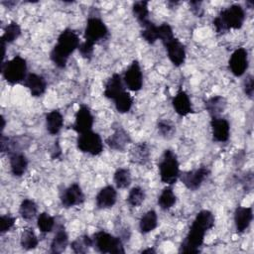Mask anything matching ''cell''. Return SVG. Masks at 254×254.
<instances>
[{
	"mask_svg": "<svg viewBox=\"0 0 254 254\" xmlns=\"http://www.w3.org/2000/svg\"><path fill=\"white\" fill-rule=\"evenodd\" d=\"M125 90V87L122 82V78L120 74L114 73L111 77H109L105 83L104 88V96L106 98L114 100L116 97H118L121 93H123Z\"/></svg>",
	"mask_w": 254,
	"mask_h": 254,
	"instance_id": "44dd1931",
	"label": "cell"
},
{
	"mask_svg": "<svg viewBox=\"0 0 254 254\" xmlns=\"http://www.w3.org/2000/svg\"><path fill=\"white\" fill-rule=\"evenodd\" d=\"M16 218L14 216H11L9 214L2 215L0 217V233L3 234L7 231H9L15 224Z\"/></svg>",
	"mask_w": 254,
	"mask_h": 254,
	"instance_id": "60d3db41",
	"label": "cell"
},
{
	"mask_svg": "<svg viewBox=\"0 0 254 254\" xmlns=\"http://www.w3.org/2000/svg\"><path fill=\"white\" fill-rule=\"evenodd\" d=\"M37 222L40 231L43 233L51 232L55 226V218L47 212L40 213Z\"/></svg>",
	"mask_w": 254,
	"mask_h": 254,
	"instance_id": "74e56055",
	"label": "cell"
},
{
	"mask_svg": "<svg viewBox=\"0 0 254 254\" xmlns=\"http://www.w3.org/2000/svg\"><path fill=\"white\" fill-rule=\"evenodd\" d=\"M226 105V99L220 95H215L204 102L205 109L211 117H219V114L225 110Z\"/></svg>",
	"mask_w": 254,
	"mask_h": 254,
	"instance_id": "484cf974",
	"label": "cell"
},
{
	"mask_svg": "<svg viewBox=\"0 0 254 254\" xmlns=\"http://www.w3.org/2000/svg\"><path fill=\"white\" fill-rule=\"evenodd\" d=\"M173 107L177 114L180 116H187L188 114L192 112V106L190 99L186 91L183 89H180L178 93L175 95V97L172 100Z\"/></svg>",
	"mask_w": 254,
	"mask_h": 254,
	"instance_id": "d6986e66",
	"label": "cell"
},
{
	"mask_svg": "<svg viewBox=\"0 0 254 254\" xmlns=\"http://www.w3.org/2000/svg\"><path fill=\"white\" fill-rule=\"evenodd\" d=\"M176 200H177V197H176L172 188L167 187L162 190V192L158 198V204L160 205V207L162 209L168 210L176 203Z\"/></svg>",
	"mask_w": 254,
	"mask_h": 254,
	"instance_id": "f546056e",
	"label": "cell"
},
{
	"mask_svg": "<svg viewBox=\"0 0 254 254\" xmlns=\"http://www.w3.org/2000/svg\"><path fill=\"white\" fill-rule=\"evenodd\" d=\"M229 69L235 76H241L248 68V53L244 48L236 49L229 59Z\"/></svg>",
	"mask_w": 254,
	"mask_h": 254,
	"instance_id": "8fae6325",
	"label": "cell"
},
{
	"mask_svg": "<svg viewBox=\"0 0 254 254\" xmlns=\"http://www.w3.org/2000/svg\"><path fill=\"white\" fill-rule=\"evenodd\" d=\"M213 226H214V216L212 212L206 209L200 210L196 214L185 240L182 242L180 252H184V253L200 252V247L203 243L204 235L206 231L211 229Z\"/></svg>",
	"mask_w": 254,
	"mask_h": 254,
	"instance_id": "6da1fadb",
	"label": "cell"
},
{
	"mask_svg": "<svg viewBox=\"0 0 254 254\" xmlns=\"http://www.w3.org/2000/svg\"><path fill=\"white\" fill-rule=\"evenodd\" d=\"M1 72L4 79L10 84H16L27 76L26 60L20 56H15L12 60L3 62L1 64Z\"/></svg>",
	"mask_w": 254,
	"mask_h": 254,
	"instance_id": "5b68a950",
	"label": "cell"
},
{
	"mask_svg": "<svg viewBox=\"0 0 254 254\" xmlns=\"http://www.w3.org/2000/svg\"><path fill=\"white\" fill-rule=\"evenodd\" d=\"M158 224V216L155 210H149L144 213L139 221V229L143 234L153 231Z\"/></svg>",
	"mask_w": 254,
	"mask_h": 254,
	"instance_id": "4316f807",
	"label": "cell"
},
{
	"mask_svg": "<svg viewBox=\"0 0 254 254\" xmlns=\"http://www.w3.org/2000/svg\"><path fill=\"white\" fill-rule=\"evenodd\" d=\"M91 246H93V240L88 235H81L70 244L72 251L77 254L86 253Z\"/></svg>",
	"mask_w": 254,
	"mask_h": 254,
	"instance_id": "1f68e13d",
	"label": "cell"
},
{
	"mask_svg": "<svg viewBox=\"0 0 254 254\" xmlns=\"http://www.w3.org/2000/svg\"><path fill=\"white\" fill-rule=\"evenodd\" d=\"M158 35H159V40L164 44L172 40L174 37L173 29L168 23H163L162 25L158 26Z\"/></svg>",
	"mask_w": 254,
	"mask_h": 254,
	"instance_id": "f35d334b",
	"label": "cell"
},
{
	"mask_svg": "<svg viewBox=\"0 0 254 254\" xmlns=\"http://www.w3.org/2000/svg\"><path fill=\"white\" fill-rule=\"evenodd\" d=\"M10 159V168L13 176L15 177H21L24 175V173L27 170L28 167V161L26 156L23 153L15 152L9 155Z\"/></svg>",
	"mask_w": 254,
	"mask_h": 254,
	"instance_id": "603a6c76",
	"label": "cell"
},
{
	"mask_svg": "<svg viewBox=\"0 0 254 254\" xmlns=\"http://www.w3.org/2000/svg\"><path fill=\"white\" fill-rule=\"evenodd\" d=\"M245 20L244 9L238 5L233 4L228 8L222 10L213 20V26L217 33H224L230 29H240Z\"/></svg>",
	"mask_w": 254,
	"mask_h": 254,
	"instance_id": "277c9868",
	"label": "cell"
},
{
	"mask_svg": "<svg viewBox=\"0 0 254 254\" xmlns=\"http://www.w3.org/2000/svg\"><path fill=\"white\" fill-rule=\"evenodd\" d=\"M1 121H2V125H1V131H3V129H4V127H5V119H4V117H3V116L1 117Z\"/></svg>",
	"mask_w": 254,
	"mask_h": 254,
	"instance_id": "f6af8a7d",
	"label": "cell"
},
{
	"mask_svg": "<svg viewBox=\"0 0 254 254\" xmlns=\"http://www.w3.org/2000/svg\"><path fill=\"white\" fill-rule=\"evenodd\" d=\"M253 218L251 207L237 206L234 212V222L238 233H243L250 225Z\"/></svg>",
	"mask_w": 254,
	"mask_h": 254,
	"instance_id": "ac0fdd59",
	"label": "cell"
},
{
	"mask_svg": "<svg viewBox=\"0 0 254 254\" xmlns=\"http://www.w3.org/2000/svg\"><path fill=\"white\" fill-rule=\"evenodd\" d=\"M132 12L141 27H143L145 24H147L149 22V19H148L149 10H148V2L147 1L135 2L132 7Z\"/></svg>",
	"mask_w": 254,
	"mask_h": 254,
	"instance_id": "83f0119b",
	"label": "cell"
},
{
	"mask_svg": "<svg viewBox=\"0 0 254 254\" xmlns=\"http://www.w3.org/2000/svg\"><path fill=\"white\" fill-rule=\"evenodd\" d=\"M210 126L214 141L226 142L229 139L230 126L226 119L221 117H211Z\"/></svg>",
	"mask_w": 254,
	"mask_h": 254,
	"instance_id": "9a60e30c",
	"label": "cell"
},
{
	"mask_svg": "<svg viewBox=\"0 0 254 254\" xmlns=\"http://www.w3.org/2000/svg\"><path fill=\"white\" fill-rule=\"evenodd\" d=\"M168 58L172 62V64L176 66H180L185 63L186 60V50L184 45L177 39L173 38L166 44H164Z\"/></svg>",
	"mask_w": 254,
	"mask_h": 254,
	"instance_id": "5bb4252c",
	"label": "cell"
},
{
	"mask_svg": "<svg viewBox=\"0 0 254 254\" xmlns=\"http://www.w3.org/2000/svg\"><path fill=\"white\" fill-rule=\"evenodd\" d=\"M142 253H155V250H153V249L149 248V249H145V250H143V251H142Z\"/></svg>",
	"mask_w": 254,
	"mask_h": 254,
	"instance_id": "ee69618b",
	"label": "cell"
},
{
	"mask_svg": "<svg viewBox=\"0 0 254 254\" xmlns=\"http://www.w3.org/2000/svg\"><path fill=\"white\" fill-rule=\"evenodd\" d=\"M123 80L132 91H139L143 85V73L138 61H133L124 73Z\"/></svg>",
	"mask_w": 254,
	"mask_h": 254,
	"instance_id": "7c38bea8",
	"label": "cell"
},
{
	"mask_svg": "<svg viewBox=\"0 0 254 254\" xmlns=\"http://www.w3.org/2000/svg\"><path fill=\"white\" fill-rule=\"evenodd\" d=\"M93 116L90 109L85 104H81L75 114V119L71 125V129L78 134L91 131L93 126Z\"/></svg>",
	"mask_w": 254,
	"mask_h": 254,
	"instance_id": "30bf717a",
	"label": "cell"
},
{
	"mask_svg": "<svg viewBox=\"0 0 254 254\" xmlns=\"http://www.w3.org/2000/svg\"><path fill=\"white\" fill-rule=\"evenodd\" d=\"M19 212L25 220H30L36 216L38 212V206L34 200L25 198L20 204Z\"/></svg>",
	"mask_w": 254,
	"mask_h": 254,
	"instance_id": "4dcf8cb0",
	"label": "cell"
},
{
	"mask_svg": "<svg viewBox=\"0 0 254 254\" xmlns=\"http://www.w3.org/2000/svg\"><path fill=\"white\" fill-rule=\"evenodd\" d=\"M92 240L93 246L100 253H125L121 239L103 230L94 233Z\"/></svg>",
	"mask_w": 254,
	"mask_h": 254,
	"instance_id": "52a82bcc",
	"label": "cell"
},
{
	"mask_svg": "<svg viewBox=\"0 0 254 254\" xmlns=\"http://www.w3.org/2000/svg\"><path fill=\"white\" fill-rule=\"evenodd\" d=\"M23 84L30 90L33 96H41L45 93L47 88L46 79L42 75L34 72L27 74Z\"/></svg>",
	"mask_w": 254,
	"mask_h": 254,
	"instance_id": "e0dca14e",
	"label": "cell"
},
{
	"mask_svg": "<svg viewBox=\"0 0 254 254\" xmlns=\"http://www.w3.org/2000/svg\"><path fill=\"white\" fill-rule=\"evenodd\" d=\"M77 149L91 156H97L103 151V143L100 135L93 131L84 132L78 135L76 140Z\"/></svg>",
	"mask_w": 254,
	"mask_h": 254,
	"instance_id": "ba28073f",
	"label": "cell"
},
{
	"mask_svg": "<svg viewBox=\"0 0 254 254\" xmlns=\"http://www.w3.org/2000/svg\"><path fill=\"white\" fill-rule=\"evenodd\" d=\"M79 47L77 34L69 28L64 29L58 37V42L51 51L50 59L56 66L64 68L66 65L69 56Z\"/></svg>",
	"mask_w": 254,
	"mask_h": 254,
	"instance_id": "7a4b0ae2",
	"label": "cell"
},
{
	"mask_svg": "<svg viewBox=\"0 0 254 254\" xmlns=\"http://www.w3.org/2000/svg\"><path fill=\"white\" fill-rule=\"evenodd\" d=\"M68 244V236L64 230V227L61 225L51 243V252L54 254L63 253Z\"/></svg>",
	"mask_w": 254,
	"mask_h": 254,
	"instance_id": "cb8c5ba5",
	"label": "cell"
},
{
	"mask_svg": "<svg viewBox=\"0 0 254 254\" xmlns=\"http://www.w3.org/2000/svg\"><path fill=\"white\" fill-rule=\"evenodd\" d=\"M209 176V170L205 166H201L197 169L184 172L180 174V180L190 190H197L203 183V181Z\"/></svg>",
	"mask_w": 254,
	"mask_h": 254,
	"instance_id": "9c48e42d",
	"label": "cell"
},
{
	"mask_svg": "<svg viewBox=\"0 0 254 254\" xmlns=\"http://www.w3.org/2000/svg\"><path fill=\"white\" fill-rule=\"evenodd\" d=\"M143 30L141 31V37L149 44H154L157 40H159L158 35V26H156L154 23L149 21L147 24H145L143 27Z\"/></svg>",
	"mask_w": 254,
	"mask_h": 254,
	"instance_id": "d590c367",
	"label": "cell"
},
{
	"mask_svg": "<svg viewBox=\"0 0 254 254\" xmlns=\"http://www.w3.org/2000/svg\"><path fill=\"white\" fill-rule=\"evenodd\" d=\"M20 243L23 249L32 250L38 246L39 239L32 228H26L21 234Z\"/></svg>",
	"mask_w": 254,
	"mask_h": 254,
	"instance_id": "f1b7e54d",
	"label": "cell"
},
{
	"mask_svg": "<svg viewBox=\"0 0 254 254\" xmlns=\"http://www.w3.org/2000/svg\"><path fill=\"white\" fill-rule=\"evenodd\" d=\"M105 142L111 149L122 152L126 149V146L131 142V138L129 134L121 126H118L117 128H115L113 134L110 135L105 140Z\"/></svg>",
	"mask_w": 254,
	"mask_h": 254,
	"instance_id": "2e32d148",
	"label": "cell"
},
{
	"mask_svg": "<svg viewBox=\"0 0 254 254\" xmlns=\"http://www.w3.org/2000/svg\"><path fill=\"white\" fill-rule=\"evenodd\" d=\"M117 199V191L112 186H106L99 190L95 197L96 205L98 208H110Z\"/></svg>",
	"mask_w": 254,
	"mask_h": 254,
	"instance_id": "ffe728a7",
	"label": "cell"
},
{
	"mask_svg": "<svg viewBox=\"0 0 254 254\" xmlns=\"http://www.w3.org/2000/svg\"><path fill=\"white\" fill-rule=\"evenodd\" d=\"M159 171L161 181L167 185H174L179 176L180 168L177 155L172 150H165L163 157L159 163Z\"/></svg>",
	"mask_w": 254,
	"mask_h": 254,
	"instance_id": "8992f818",
	"label": "cell"
},
{
	"mask_svg": "<svg viewBox=\"0 0 254 254\" xmlns=\"http://www.w3.org/2000/svg\"><path fill=\"white\" fill-rule=\"evenodd\" d=\"M114 104H115L116 110L119 113H126L130 111L133 104V99L129 94V92L124 91L114 99Z\"/></svg>",
	"mask_w": 254,
	"mask_h": 254,
	"instance_id": "d6a6232c",
	"label": "cell"
},
{
	"mask_svg": "<svg viewBox=\"0 0 254 254\" xmlns=\"http://www.w3.org/2000/svg\"><path fill=\"white\" fill-rule=\"evenodd\" d=\"M130 161L137 165H146L150 159V149L146 142H140L130 150Z\"/></svg>",
	"mask_w": 254,
	"mask_h": 254,
	"instance_id": "7402d4cb",
	"label": "cell"
},
{
	"mask_svg": "<svg viewBox=\"0 0 254 254\" xmlns=\"http://www.w3.org/2000/svg\"><path fill=\"white\" fill-rule=\"evenodd\" d=\"M145 199V191L139 187H134L128 193L127 202L130 206L137 207L140 206Z\"/></svg>",
	"mask_w": 254,
	"mask_h": 254,
	"instance_id": "8d00e7d4",
	"label": "cell"
},
{
	"mask_svg": "<svg viewBox=\"0 0 254 254\" xmlns=\"http://www.w3.org/2000/svg\"><path fill=\"white\" fill-rule=\"evenodd\" d=\"M190 10L196 17H201L203 15V8L201 7L200 1H190Z\"/></svg>",
	"mask_w": 254,
	"mask_h": 254,
	"instance_id": "7bdbcfd3",
	"label": "cell"
},
{
	"mask_svg": "<svg viewBox=\"0 0 254 254\" xmlns=\"http://www.w3.org/2000/svg\"><path fill=\"white\" fill-rule=\"evenodd\" d=\"M113 180L118 189H126L131 184V173L128 169L120 168L114 173Z\"/></svg>",
	"mask_w": 254,
	"mask_h": 254,
	"instance_id": "836d02e7",
	"label": "cell"
},
{
	"mask_svg": "<svg viewBox=\"0 0 254 254\" xmlns=\"http://www.w3.org/2000/svg\"><path fill=\"white\" fill-rule=\"evenodd\" d=\"M108 36V29L101 19L97 17L88 18L84 30V42L78 47L81 57L90 60L93 54L94 44L100 40L107 39Z\"/></svg>",
	"mask_w": 254,
	"mask_h": 254,
	"instance_id": "3957f363",
	"label": "cell"
},
{
	"mask_svg": "<svg viewBox=\"0 0 254 254\" xmlns=\"http://www.w3.org/2000/svg\"><path fill=\"white\" fill-rule=\"evenodd\" d=\"M21 35V28L16 22H11L8 24L5 29H4V34L1 37V39L6 43V44H11L15 40L19 38Z\"/></svg>",
	"mask_w": 254,
	"mask_h": 254,
	"instance_id": "e575fe53",
	"label": "cell"
},
{
	"mask_svg": "<svg viewBox=\"0 0 254 254\" xmlns=\"http://www.w3.org/2000/svg\"><path fill=\"white\" fill-rule=\"evenodd\" d=\"M244 92L249 97H253L254 93V78L252 75H248L244 80Z\"/></svg>",
	"mask_w": 254,
	"mask_h": 254,
	"instance_id": "b9f144b4",
	"label": "cell"
},
{
	"mask_svg": "<svg viewBox=\"0 0 254 254\" xmlns=\"http://www.w3.org/2000/svg\"><path fill=\"white\" fill-rule=\"evenodd\" d=\"M64 125V117L59 110H52L46 115V128L52 135L58 134Z\"/></svg>",
	"mask_w": 254,
	"mask_h": 254,
	"instance_id": "d4e9b609",
	"label": "cell"
},
{
	"mask_svg": "<svg viewBox=\"0 0 254 254\" xmlns=\"http://www.w3.org/2000/svg\"><path fill=\"white\" fill-rule=\"evenodd\" d=\"M158 131L163 137L167 138V137H172L176 130H175V126L171 122L160 120L158 122Z\"/></svg>",
	"mask_w": 254,
	"mask_h": 254,
	"instance_id": "ab89813d",
	"label": "cell"
},
{
	"mask_svg": "<svg viewBox=\"0 0 254 254\" xmlns=\"http://www.w3.org/2000/svg\"><path fill=\"white\" fill-rule=\"evenodd\" d=\"M84 201V193L78 184L73 183L61 194V202L65 208L79 205Z\"/></svg>",
	"mask_w": 254,
	"mask_h": 254,
	"instance_id": "4fadbf2b",
	"label": "cell"
}]
</instances>
